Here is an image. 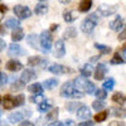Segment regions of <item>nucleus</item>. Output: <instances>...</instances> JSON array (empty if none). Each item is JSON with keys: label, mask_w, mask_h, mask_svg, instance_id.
<instances>
[{"label": "nucleus", "mask_w": 126, "mask_h": 126, "mask_svg": "<svg viewBox=\"0 0 126 126\" xmlns=\"http://www.w3.org/2000/svg\"><path fill=\"white\" fill-rule=\"evenodd\" d=\"M59 94L62 97H66V98H82L85 93L75 85V82L69 81V82H66L62 85Z\"/></svg>", "instance_id": "f257e3e1"}, {"label": "nucleus", "mask_w": 126, "mask_h": 126, "mask_svg": "<svg viewBox=\"0 0 126 126\" xmlns=\"http://www.w3.org/2000/svg\"><path fill=\"white\" fill-rule=\"evenodd\" d=\"M98 24V15L96 13L90 14L87 18H85V20L81 24V30L86 34H90L93 32V29L96 28V25Z\"/></svg>", "instance_id": "f03ea898"}, {"label": "nucleus", "mask_w": 126, "mask_h": 126, "mask_svg": "<svg viewBox=\"0 0 126 126\" xmlns=\"http://www.w3.org/2000/svg\"><path fill=\"white\" fill-rule=\"evenodd\" d=\"M39 43L40 47L43 49V53H49L50 48H52V35L48 30L42 32L39 35Z\"/></svg>", "instance_id": "7ed1b4c3"}, {"label": "nucleus", "mask_w": 126, "mask_h": 126, "mask_svg": "<svg viewBox=\"0 0 126 126\" xmlns=\"http://www.w3.org/2000/svg\"><path fill=\"white\" fill-rule=\"evenodd\" d=\"M32 115V111L29 110H23V111H15L13 113H10L9 116H8V120L10 122H20V121H23L25 120L27 117H29Z\"/></svg>", "instance_id": "20e7f679"}, {"label": "nucleus", "mask_w": 126, "mask_h": 126, "mask_svg": "<svg viewBox=\"0 0 126 126\" xmlns=\"http://www.w3.org/2000/svg\"><path fill=\"white\" fill-rule=\"evenodd\" d=\"M13 12L18 16V19H28V18L32 16L30 8H28L25 5H15L13 8Z\"/></svg>", "instance_id": "39448f33"}, {"label": "nucleus", "mask_w": 126, "mask_h": 126, "mask_svg": "<svg viewBox=\"0 0 126 126\" xmlns=\"http://www.w3.org/2000/svg\"><path fill=\"white\" fill-rule=\"evenodd\" d=\"M48 71L53 75H67V73H72V68L69 67H66V66H62V64H58V63H54V64H50L48 67Z\"/></svg>", "instance_id": "423d86ee"}, {"label": "nucleus", "mask_w": 126, "mask_h": 126, "mask_svg": "<svg viewBox=\"0 0 126 126\" xmlns=\"http://www.w3.org/2000/svg\"><path fill=\"white\" fill-rule=\"evenodd\" d=\"M117 5H109V4H101L98 6V13L102 15V16H110L112 14L116 13V10H117Z\"/></svg>", "instance_id": "0eeeda50"}, {"label": "nucleus", "mask_w": 126, "mask_h": 126, "mask_svg": "<svg viewBox=\"0 0 126 126\" xmlns=\"http://www.w3.org/2000/svg\"><path fill=\"white\" fill-rule=\"evenodd\" d=\"M107 72H109L107 66L105 64V63H98L96 69H94V79L96 81H102Z\"/></svg>", "instance_id": "6e6552de"}, {"label": "nucleus", "mask_w": 126, "mask_h": 126, "mask_svg": "<svg viewBox=\"0 0 126 126\" xmlns=\"http://www.w3.org/2000/svg\"><path fill=\"white\" fill-rule=\"evenodd\" d=\"M77 113V117L79 120H88L91 119V109L87 107L86 105H81V106L76 110Z\"/></svg>", "instance_id": "1a4fd4ad"}, {"label": "nucleus", "mask_w": 126, "mask_h": 126, "mask_svg": "<svg viewBox=\"0 0 126 126\" xmlns=\"http://www.w3.org/2000/svg\"><path fill=\"white\" fill-rule=\"evenodd\" d=\"M9 56H14V57H19V56H25L27 54V50L24 48H22L19 44L13 43L9 46V50H8Z\"/></svg>", "instance_id": "9d476101"}, {"label": "nucleus", "mask_w": 126, "mask_h": 126, "mask_svg": "<svg viewBox=\"0 0 126 126\" xmlns=\"http://www.w3.org/2000/svg\"><path fill=\"white\" fill-rule=\"evenodd\" d=\"M28 66L29 67H34V66H38V67H42V68H44L46 66H47V63H48V61L46 59V58H40V57H38V56H34V57H30L29 59H28Z\"/></svg>", "instance_id": "9b49d317"}, {"label": "nucleus", "mask_w": 126, "mask_h": 126, "mask_svg": "<svg viewBox=\"0 0 126 126\" xmlns=\"http://www.w3.org/2000/svg\"><path fill=\"white\" fill-rule=\"evenodd\" d=\"M64 54H66L64 42H63V39H59V40L56 42V46H54V57L62 58V57H64Z\"/></svg>", "instance_id": "f8f14e48"}, {"label": "nucleus", "mask_w": 126, "mask_h": 126, "mask_svg": "<svg viewBox=\"0 0 126 126\" xmlns=\"http://www.w3.org/2000/svg\"><path fill=\"white\" fill-rule=\"evenodd\" d=\"M5 67H6L8 71H12V72H18V71H22V69H23V64H22L19 61H16V59H10V61H8V63H6Z\"/></svg>", "instance_id": "ddd939ff"}, {"label": "nucleus", "mask_w": 126, "mask_h": 126, "mask_svg": "<svg viewBox=\"0 0 126 126\" xmlns=\"http://www.w3.org/2000/svg\"><path fill=\"white\" fill-rule=\"evenodd\" d=\"M35 78H37V73H35V71H33V69H24V71L22 72V75H20V79H23L25 83L33 81V79H35Z\"/></svg>", "instance_id": "4468645a"}, {"label": "nucleus", "mask_w": 126, "mask_h": 126, "mask_svg": "<svg viewBox=\"0 0 126 126\" xmlns=\"http://www.w3.org/2000/svg\"><path fill=\"white\" fill-rule=\"evenodd\" d=\"M122 27H124V19H122L121 15H117V16L110 23V28H111L112 30H116V32L121 30Z\"/></svg>", "instance_id": "2eb2a0df"}, {"label": "nucleus", "mask_w": 126, "mask_h": 126, "mask_svg": "<svg viewBox=\"0 0 126 126\" xmlns=\"http://www.w3.org/2000/svg\"><path fill=\"white\" fill-rule=\"evenodd\" d=\"M1 102H3V106H4L5 110H12V109L16 107V106H15V100H14V97L10 96V94H6V96L3 98Z\"/></svg>", "instance_id": "dca6fc26"}, {"label": "nucleus", "mask_w": 126, "mask_h": 126, "mask_svg": "<svg viewBox=\"0 0 126 126\" xmlns=\"http://www.w3.org/2000/svg\"><path fill=\"white\" fill-rule=\"evenodd\" d=\"M24 38V30L22 28H14V30L12 32V39L14 42H20Z\"/></svg>", "instance_id": "f3484780"}, {"label": "nucleus", "mask_w": 126, "mask_h": 126, "mask_svg": "<svg viewBox=\"0 0 126 126\" xmlns=\"http://www.w3.org/2000/svg\"><path fill=\"white\" fill-rule=\"evenodd\" d=\"M92 0H81V3L78 5V9L81 13H87L88 10H91L92 8Z\"/></svg>", "instance_id": "a211bd4d"}, {"label": "nucleus", "mask_w": 126, "mask_h": 126, "mask_svg": "<svg viewBox=\"0 0 126 126\" xmlns=\"http://www.w3.org/2000/svg\"><path fill=\"white\" fill-rule=\"evenodd\" d=\"M110 111L115 117H120V119L126 117V109L125 107H112Z\"/></svg>", "instance_id": "6ab92c4d"}, {"label": "nucleus", "mask_w": 126, "mask_h": 126, "mask_svg": "<svg viewBox=\"0 0 126 126\" xmlns=\"http://www.w3.org/2000/svg\"><path fill=\"white\" fill-rule=\"evenodd\" d=\"M58 113H59V109H58V107H54V109H52V110L48 111L46 119H47L49 122L57 121V119H58Z\"/></svg>", "instance_id": "aec40b11"}, {"label": "nucleus", "mask_w": 126, "mask_h": 126, "mask_svg": "<svg viewBox=\"0 0 126 126\" xmlns=\"http://www.w3.org/2000/svg\"><path fill=\"white\" fill-rule=\"evenodd\" d=\"M20 25V19H16V18H8L5 20V27L6 28H10V29H14V28H18Z\"/></svg>", "instance_id": "412c9836"}, {"label": "nucleus", "mask_w": 126, "mask_h": 126, "mask_svg": "<svg viewBox=\"0 0 126 126\" xmlns=\"http://www.w3.org/2000/svg\"><path fill=\"white\" fill-rule=\"evenodd\" d=\"M73 82H75V85H76L79 90H85V87H86V85H87L88 79H87V77H83V76L81 75V76L76 77V79L73 81Z\"/></svg>", "instance_id": "4be33fe9"}, {"label": "nucleus", "mask_w": 126, "mask_h": 126, "mask_svg": "<svg viewBox=\"0 0 126 126\" xmlns=\"http://www.w3.org/2000/svg\"><path fill=\"white\" fill-rule=\"evenodd\" d=\"M47 12H48V5L43 4V3L37 4V6L34 8V13L37 15H44V14H47Z\"/></svg>", "instance_id": "5701e85b"}, {"label": "nucleus", "mask_w": 126, "mask_h": 126, "mask_svg": "<svg viewBox=\"0 0 126 126\" xmlns=\"http://www.w3.org/2000/svg\"><path fill=\"white\" fill-rule=\"evenodd\" d=\"M38 43H39V37H38L37 34H32V35L28 37V44H29L32 48L38 49V48H39Z\"/></svg>", "instance_id": "b1692460"}, {"label": "nucleus", "mask_w": 126, "mask_h": 126, "mask_svg": "<svg viewBox=\"0 0 126 126\" xmlns=\"http://www.w3.org/2000/svg\"><path fill=\"white\" fill-rule=\"evenodd\" d=\"M58 86V79L57 78H49V79H46L44 83H43V88L46 90H52Z\"/></svg>", "instance_id": "393cba45"}, {"label": "nucleus", "mask_w": 126, "mask_h": 126, "mask_svg": "<svg viewBox=\"0 0 126 126\" xmlns=\"http://www.w3.org/2000/svg\"><path fill=\"white\" fill-rule=\"evenodd\" d=\"M50 109H52V103L49 101H47V100L38 103V111L39 112H48Z\"/></svg>", "instance_id": "a878e982"}, {"label": "nucleus", "mask_w": 126, "mask_h": 126, "mask_svg": "<svg viewBox=\"0 0 126 126\" xmlns=\"http://www.w3.org/2000/svg\"><path fill=\"white\" fill-rule=\"evenodd\" d=\"M92 72H93V68H92V63H87V64H85L82 68H81V75L83 77H90L92 75Z\"/></svg>", "instance_id": "bb28decb"}, {"label": "nucleus", "mask_w": 126, "mask_h": 126, "mask_svg": "<svg viewBox=\"0 0 126 126\" xmlns=\"http://www.w3.org/2000/svg\"><path fill=\"white\" fill-rule=\"evenodd\" d=\"M28 91L30 93H42L43 85H40V83H32V85L28 86Z\"/></svg>", "instance_id": "cd10ccee"}, {"label": "nucleus", "mask_w": 126, "mask_h": 126, "mask_svg": "<svg viewBox=\"0 0 126 126\" xmlns=\"http://www.w3.org/2000/svg\"><path fill=\"white\" fill-rule=\"evenodd\" d=\"M105 107H106V102H105L103 100H98L97 98L96 101H93V103H92V109L94 111H101Z\"/></svg>", "instance_id": "c85d7f7f"}, {"label": "nucleus", "mask_w": 126, "mask_h": 126, "mask_svg": "<svg viewBox=\"0 0 126 126\" xmlns=\"http://www.w3.org/2000/svg\"><path fill=\"white\" fill-rule=\"evenodd\" d=\"M109 116V112L107 111H98V113H96V116H94V122H103V121H106Z\"/></svg>", "instance_id": "c756f323"}, {"label": "nucleus", "mask_w": 126, "mask_h": 126, "mask_svg": "<svg viewBox=\"0 0 126 126\" xmlns=\"http://www.w3.org/2000/svg\"><path fill=\"white\" fill-rule=\"evenodd\" d=\"M76 35H77V30H76V28L71 27V28H67V29L64 30V34H63V39L75 38Z\"/></svg>", "instance_id": "7c9ffc66"}, {"label": "nucleus", "mask_w": 126, "mask_h": 126, "mask_svg": "<svg viewBox=\"0 0 126 126\" xmlns=\"http://www.w3.org/2000/svg\"><path fill=\"white\" fill-rule=\"evenodd\" d=\"M24 86H25V82L23 79H20V78L12 82V90L13 91H20L22 88H24Z\"/></svg>", "instance_id": "2f4dec72"}, {"label": "nucleus", "mask_w": 126, "mask_h": 126, "mask_svg": "<svg viewBox=\"0 0 126 126\" xmlns=\"http://www.w3.org/2000/svg\"><path fill=\"white\" fill-rule=\"evenodd\" d=\"M112 101L113 102H116V103H119V105H122L125 101H126V98H125V96L121 93V92H115L113 94H112Z\"/></svg>", "instance_id": "473e14b6"}, {"label": "nucleus", "mask_w": 126, "mask_h": 126, "mask_svg": "<svg viewBox=\"0 0 126 126\" xmlns=\"http://www.w3.org/2000/svg\"><path fill=\"white\" fill-rule=\"evenodd\" d=\"M125 62H126V61L124 59V57H122L120 53H115L113 57H112L111 61H110L111 64H122V63H125Z\"/></svg>", "instance_id": "72a5a7b5"}, {"label": "nucleus", "mask_w": 126, "mask_h": 126, "mask_svg": "<svg viewBox=\"0 0 126 126\" xmlns=\"http://www.w3.org/2000/svg\"><path fill=\"white\" fill-rule=\"evenodd\" d=\"M94 48L98 49V50L101 52V54H110V53H111V48L107 47V46H105V44L96 43V44H94Z\"/></svg>", "instance_id": "f704fd0d"}, {"label": "nucleus", "mask_w": 126, "mask_h": 126, "mask_svg": "<svg viewBox=\"0 0 126 126\" xmlns=\"http://www.w3.org/2000/svg\"><path fill=\"white\" fill-rule=\"evenodd\" d=\"M102 87H103L105 90H107V91H111V90L115 87V78H112V77L107 78L106 81L102 83Z\"/></svg>", "instance_id": "c9c22d12"}, {"label": "nucleus", "mask_w": 126, "mask_h": 126, "mask_svg": "<svg viewBox=\"0 0 126 126\" xmlns=\"http://www.w3.org/2000/svg\"><path fill=\"white\" fill-rule=\"evenodd\" d=\"M96 90H97V88H96V86H94V83H92L91 81H88L83 91H86V93H87V94H94Z\"/></svg>", "instance_id": "e433bc0d"}, {"label": "nucleus", "mask_w": 126, "mask_h": 126, "mask_svg": "<svg viewBox=\"0 0 126 126\" xmlns=\"http://www.w3.org/2000/svg\"><path fill=\"white\" fill-rule=\"evenodd\" d=\"M14 100H15V106H16V107L23 106L24 102H25V96H24L23 93H20V94H18V96L14 97Z\"/></svg>", "instance_id": "4c0bfd02"}, {"label": "nucleus", "mask_w": 126, "mask_h": 126, "mask_svg": "<svg viewBox=\"0 0 126 126\" xmlns=\"http://www.w3.org/2000/svg\"><path fill=\"white\" fill-rule=\"evenodd\" d=\"M44 100H46V97L42 93H34V96L30 97V101L33 102V103H39V102L44 101Z\"/></svg>", "instance_id": "58836bf2"}, {"label": "nucleus", "mask_w": 126, "mask_h": 126, "mask_svg": "<svg viewBox=\"0 0 126 126\" xmlns=\"http://www.w3.org/2000/svg\"><path fill=\"white\" fill-rule=\"evenodd\" d=\"M63 19H64L66 23H72V22H75V16H73L72 12H69V10L63 14Z\"/></svg>", "instance_id": "ea45409f"}, {"label": "nucleus", "mask_w": 126, "mask_h": 126, "mask_svg": "<svg viewBox=\"0 0 126 126\" xmlns=\"http://www.w3.org/2000/svg\"><path fill=\"white\" fill-rule=\"evenodd\" d=\"M81 106V103H78V102H71V103H67V110L69 111V112H75L78 107Z\"/></svg>", "instance_id": "a19ab883"}, {"label": "nucleus", "mask_w": 126, "mask_h": 126, "mask_svg": "<svg viewBox=\"0 0 126 126\" xmlns=\"http://www.w3.org/2000/svg\"><path fill=\"white\" fill-rule=\"evenodd\" d=\"M94 94H96V97H97L98 100H105V98L107 97V92L105 91V88H103V90H96Z\"/></svg>", "instance_id": "79ce46f5"}, {"label": "nucleus", "mask_w": 126, "mask_h": 126, "mask_svg": "<svg viewBox=\"0 0 126 126\" xmlns=\"http://www.w3.org/2000/svg\"><path fill=\"white\" fill-rule=\"evenodd\" d=\"M6 82H8V76L5 75V73H0V87L5 86Z\"/></svg>", "instance_id": "37998d69"}, {"label": "nucleus", "mask_w": 126, "mask_h": 126, "mask_svg": "<svg viewBox=\"0 0 126 126\" xmlns=\"http://www.w3.org/2000/svg\"><path fill=\"white\" fill-rule=\"evenodd\" d=\"M117 38H119V40H125V39H126V27L121 30V33L119 34Z\"/></svg>", "instance_id": "c03bdc74"}, {"label": "nucleus", "mask_w": 126, "mask_h": 126, "mask_svg": "<svg viewBox=\"0 0 126 126\" xmlns=\"http://www.w3.org/2000/svg\"><path fill=\"white\" fill-rule=\"evenodd\" d=\"M92 125H93V121H90V119L83 120L82 122H79V126H92Z\"/></svg>", "instance_id": "a18cd8bd"}, {"label": "nucleus", "mask_w": 126, "mask_h": 126, "mask_svg": "<svg viewBox=\"0 0 126 126\" xmlns=\"http://www.w3.org/2000/svg\"><path fill=\"white\" fill-rule=\"evenodd\" d=\"M5 47H6V43H5V40L0 38V52H3V50L5 49Z\"/></svg>", "instance_id": "49530a36"}, {"label": "nucleus", "mask_w": 126, "mask_h": 126, "mask_svg": "<svg viewBox=\"0 0 126 126\" xmlns=\"http://www.w3.org/2000/svg\"><path fill=\"white\" fill-rule=\"evenodd\" d=\"M6 12H8V6L4 5V4H0V13L4 14V13H6Z\"/></svg>", "instance_id": "de8ad7c7"}, {"label": "nucleus", "mask_w": 126, "mask_h": 126, "mask_svg": "<svg viewBox=\"0 0 126 126\" xmlns=\"http://www.w3.org/2000/svg\"><path fill=\"white\" fill-rule=\"evenodd\" d=\"M19 124L22 125V126H32V125H34L33 122H30V121H24V120H23V121H20Z\"/></svg>", "instance_id": "09e8293b"}, {"label": "nucleus", "mask_w": 126, "mask_h": 126, "mask_svg": "<svg viewBox=\"0 0 126 126\" xmlns=\"http://www.w3.org/2000/svg\"><path fill=\"white\" fill-rule=\"evenodd\" d=\"M97 59H100V56H96V57H92V58L90 59V63H96V62H97Z\"/></svg>", "instance_id": "8fccbe9b"}, {"label": "nucleus", "mask_w": 126, "mask_h": 126, "mask_svg": "<svg viewBox=\"0 0 126 126\" xmlns=\"http://www.w3.org/2000/svg\"><path fill=\"white\" fill-rule=\"evenodd\" d=\"M63 125H75V122H73V120H66Z\"/></svg>", "instance_id": "3c124183"}, {"label": "nucleus", "mask_w": 126, "mask_h": 126, "mask_svg": "<svg viewBox=\"0 0 126 126\" xmlns=\"http://www.w3.org/2000/svg\"><path fill=\"white\" fill-rule=\"evenodd\" d=\"M57 28H58V24H53V25L50 27V32H54Z\"/></svg>", "instance_id": "603ef678"}, {"label": "nucleus", "mask_w": 126, "mask_h": 126, "mask_svg": "<svg viewBox=\"0 0 126 126\" xmlns=\"http://www.w3.org/2000/svg\"><path fill=\"white\" fill-rule=\"evenodd\" d=\"M59 3H61V4H69L71 0H59Z\"/></svg>", "instance_id": "864d4df0"}, {"label": "nucleus", "mask_w": 126, "mask_h": 126, "mask_svg": "<svg viewBox=\"0 0 126 126\" xmlns=\"http://www.w3.org/2000/svg\"><path fill=\"white\" fill-rule=\"evenodd\" d=\"M0 34H1V35L5 34V30H4V27L3 25H0Z\"/></svg>", "instance_id": "5fc2aeb1"}, {"label": "nucleus", "mask_w": 126, "mask_h": 126, "mask_svg": "<svg viewBox=\"0 0 126 126\" xmlns=\"http://www.w3.org/2000/svg\"><path fill=\"white\" fill-rule=\"evenodd\" d=\"M122 57H124V59L126 61V49H122Z\"/></svg>", "instance_id": "6e6d98bb"}, {"label": "nucleus", "mask_w": 126, "mask_h": 126, "mask_svg": "<svg viewBox=\"0 0 126 126\" xmlns=\"http://www.w3.org/2000/svg\"><path fill=\"white\" fill-rule=\"evenodd\" d=\"M110 125H122V122H111Z\"/></svg>", "instance_id": "4d7b16f0"}, {"label": "nucleus", "mask_w": 126, "mask_h": 126, "mask_svg": "<svg viewBox=\"0 0 126 126\" xmlns=\"http://www.w3.org/2000/svg\"><path fill=\"white\" fill-rule=\"evenodd\" d=\"M122 49H126V43L124 44V47H122Z\"/></svg>", "instance_id": "13d9d810"}, {"label": "nucleus", "mask_w": 126, "mask_h": 126, "mask_svg": "<svg viewBox=\"0 0 126 126\" xmlns=\"http://www.w3.org/2000/svg\"><path fill=\"white\" fill-rule=\"evenodd\" d=\"M3 101V98H1V96H0V102H1Z\"/></svg>", "instance_id": "bf43d9fd"}, {"label": "nucleus", "mask_w": 126, "mask_h": 126, "mask_svg": "<svg viewBox=\"0 0 126 126\" xmlns=\"http://www.w3.org/2000/svg\"><path fill=\"white\" fill-rule=\"evenodd\" d=\"M1 113H3V112H1V111H0V117H1Z\"/></svg>", "instance_id": "052dcab7"}, {"label": "nucleus", "mask_w": 126, "mask_h": 126, "mask_svg": "<svg viewBox=\"0 0 126 126\" xmlns=\"http://www.w3.org/2000/svg\"><path fill=\"white\" fill-rule=\"evenodd\" d=\"M39 1H44V0H39Z\"/></svg>", "instance_id": "680f3d73"}, {"label": "nucleus", "mask_w": 126, "mask_h": 126, "mask_svg": "<svg viewBox=\"0 0 126 126\" xmlns=\"http://www.w3.org/2000/svg\"><path fill=\"white\" fill-rule=\"evenodd\" d=\"M0 63H1V61H0Z\"/></svg>", "instance_id": "e2e57ef3"}]
</instances>
